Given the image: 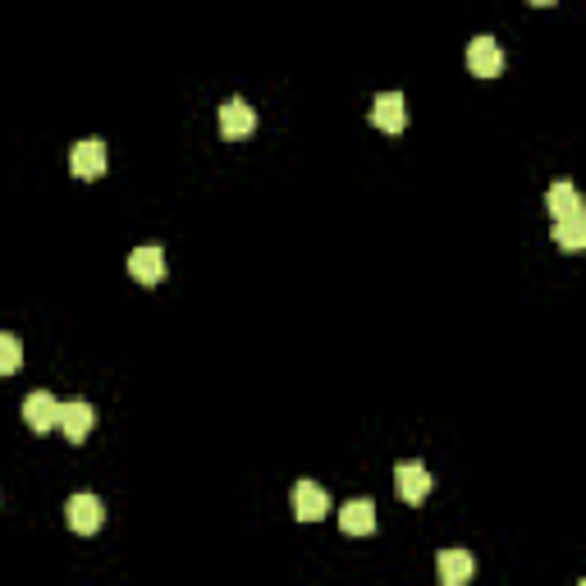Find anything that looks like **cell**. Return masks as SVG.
Segmentation results:
<instances>
[{
  "mask_svg": "<svg viewBox=\"0 0 586 586\" xmlns=\"http://www.w3.org/2000/svg\"><path fill=\"white\" fill-rule=\"evenodd\" d=\"M467 69H472V74L477 78H495L504 69V51H500V42H495V37H472V42H467Z\"/></svg>",
  "mask_w": 586,
  "mask_h": 586,
  "instance_id": "cell-1",
  "label": "cell"
},
{
  "mask_svg": "<svg viewBox=\"0 0 586 586\" xmlns=\"http://www.w3.org/2000/svg\"><path fill=\"white\" fill-rule=\"evenodd\" d=\"M527 5H536V10H545V5H554V0H527Z\"/></svg>",
  "mask_w": 586,
  "mask_h": 586,
  "instance_id": "cell-16",
  "label": "cell"
},
{
  "mask_svg": "<svg viewBox=\"0 0 586 586\" xmlns=\"http://www.w3.org/2000/svg\"><path fill=\"white\" fill-rule=\"evenodd\" d=\"M216 120H220V133H225V138L239 142V138H248V133L257 129V110H252L243 97H229L225 106H220Z\"/></svg>",
  "mask_w": 586,
  "mask_h": 586,
  "instance_id": "cell-5",
  "label": "cell"
},
{
  "mask_svg": "<svg viewBox=\"0 0 586 586\" xmlns=\"http://www.w3.org/2000/svg\"><path fill=\"white\" fill-rule=\"evenodd\" d=\"M65 522H69V532L92 536V532L101 527V500H97V495H69Z\"/></svg>",
  "mask_w": 586,
  "mask_h": 586,
  "instance_id": "cell-7",
  "label": "cell"
},
{
  "mask_svg": "<svg viewBox=\"0 0 586 586\" xmlns=\"http://www.w3.org/2000/svg\"><path fill=\"white\" fill-rule=\"evenodd\" d=\"M394 490H399L403 504H422L426 495H431V472H426L422 463H399L394 467Z\"/></svg>",
  "mask_w": 586,
  "mask_h": 586,
  "instance_id": "cell-2",
  "label": "cell"
},
{
  "mask_svg": "<svg viewBox=\"0 0 586 586\" xmlns=\"http://www.w3.org/2000/svg\"><path fill=\"white\" fill-rule=\"evenodd\" d=\"M371 124L385 133L408 129V101H403V92H380V97L371 101Z\"/></svg>",
  "mask_w": 586,
  "mask_h": 586,
  "instance_id": "cell-3",
  "label": "cell"
},
{
  "mask_svg": "<svg viewBox=\"0 0 586 586\" xmlns=\"http://www.w3.org/2000/svg\"><path fill=\"white\" fill-rule=\"evenodd\" d=\"M339 527H344L348 536H371L376 532V504L371 500H348L344 509H339Z\"/></svg>",
  "mask_w": 586,
  "mask_h": 586,
  "instance_id": "cell-12",
  "label": "cell"
},
{
  "mask_svg": "<svg viewBox=\"0 0 586 586\" xmlns=\"http://www.w3.org/2000/svg\"><path fill=\"white\" fill-rule=\"evenodd\" d=\"M435 573H440V582L445 586H463L467 577L477 573V559L467 550H440V559H435Z\"/></svg>",
  "mask_w": 586,
  "mask_h": 586,
  "instance_id": "cell-11",
  "label": "cell"
},
{
  "mask_svg": "<svg viewBox=\"0 0 586 586\" xmlns=\"http://www.w3.org/2000/svg\"><path fill=\"white\" fill-rule=\"evenodd\" d=\"M129 275L138 284H161L165 280V252L156 248V243H147V248H133L129 252Z\"/></svg>",
  "mask_w": 586,
  "mask_h": 586,
  "instance_id": "cell-10",
  "label": "cell"
},
{
  "mask_svg": "<svg viewBox=\"0 0 586 586\" xmlns=\"http://www.w3.org/2000/svg\"><path fill=\"white\" fill-rule=\"evenodd\" d=\"M545 211H550V216H573V211H586L582 197H577V188H573V179H554L550 193H545Z\"/></svg>",
  "mask_w": 586,
  "mask_h": 586,
  "instance_id": "cell-14",
  "label": "cell"
},
{
  "mask_svg": "<svg viewBox=\"0 0 586 586\" xmlns=\"http://www.w3.org/2000/svg\"><path fill=\"white\" fill-rule=\"evenodd\" d=\"M69 170H74L78 179H97V174H106V142L101 138L74 142V152H69Z\"/></svg>",
  "mask_w": 586,
  "mask_h": 586,
  "instance_id": "cell-6",
  "label": "cell"
},
{
  "mask_svg": "<svg viewBox=\"0 0 586 586\" xmlns=\"http://www.w3.org/2000/svg\"><path fill=\"white\" fill-rule=\"evenodd\" d=\"M19 362H23V344L14 335H5V330H0V376H14V371H19Z\"/></svg>",
  "mask_w": 586,
  "mask_h": 586,
  "instance_id": "cell-15",
  "label": "cell"
},
{
  "mask_svg": "<svg viewBox=\"0 0 586 586\" xmlns=\"http://www.w3.org/2000/svg\"><path fill=\"white\" fill-rule=\"evenodd\" d=\"M23 422L33 426L37 435L51 431V426H60V399H55L51 390H33L28 399H23Z\"/></svg>",
  "mask_w": 586,
  "mask_h": 586,
  "instance_id": "cell-4",
  "label": "cell"
},
{
  "mask_svg": "<svg viewBox=\"0 0 586 586\" xmlns=\"http://www.w3.org/2000/svg\"><path fill=\"white\" fill-rule=\"evenodd\" d=\"M554 243L568 252L586 248V211H573V216H554Z\"/></svg>",
  "mask_w": 586,
  "mask_h": 586,
  "instance_id": "cell-13",
  "label": "cell"
},
{
  "mask_svg": "<svg viewBox=\"0 0 586 586\" xmlns=\"http://www.w3.org/2000/svg\"><path fill=\"white\" fill-rule=\"evenodd\" d=\"M330 513V500H326V490L316 486V481H298L293 486V518L298 522H321Z\"/></svg>",
  "mask_w": 586,
  "mask_h": 586,
  "instance_id": "cell-8",
  "label": "cell"
},
{
  "mask_svg": "<svg viewBox=\"0 0 586 586\" xmlns=\"http://www.w3.org/2000/svg\"><path fill=\"white\" fill-rule=\"evenodd\" d=\"M92 422H97V413H92V403H87V399H69V403H60V431H65V440L83 445L87 431H92Z\"/></svg>",
  "mask_w": 586,
  "mask_h": 586,
  "instance_id": "cell-9",
  "label": "cell"
}]
</instances>
